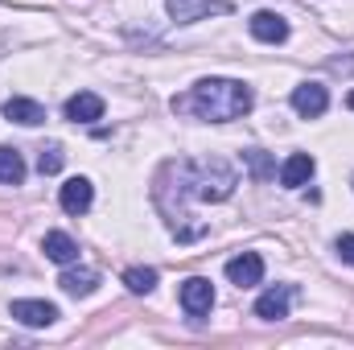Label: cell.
I'll use <instances>...</instances> for the list:
<instances>
[{"label": "cell", "mask_w": 354, "mask_h": 350, "mask_svg": "<svg viewBox=\"0 0 354 350\" xmlns=\"http://www.w3.org/2000/svg\"><path fill=\"white\" fill-rule=\"evenodd\" d=\"M62 161H66L62 145H46V149H41V157H37V169L50 177V174H58V169H62Z\"/></svg>", "instance_id": "d6986e66"}, {"label": "cell", "mask_w": 354, "mask_h": 350, "mask_svg": "<svg viewBox=\"0 0 354 350\" xmlns=\"http://www.w3.org/2000/svg\"><path fill=\"white\" fill-rule=\"evenodd\" d=\"M338 256L346 264H354V235H342V239H338Z\"/></svg>", "instance_id": "ffe728a7"}, {"label": "cell", "mask_w": 354, "mask_h": 350, "mask_svg": "<svg viewBox=\"0 0 354 350\" xmlns=\"http://www.w3.org/2000/svg\"><path fill=\"white\" fill-rule=\"evenodd\" d=\"M326 107H330V91L322 87V83H301V87L292 91V111H297V116L317 120Z\"/></svg>", "instance_id": "8992f818"}, {"label": "cell", "mask_w": 354, "mask_h": 350, "mask_svg": "<svg viewBox=\"0 0 354 350\" xmlns=\"http://www.w3.org/2000/svg\"><path fill=\"white\" fill-rule=\"evenodd\" d=\"M66 120H75V124H95V120H103V99H99L95 91L71 95V99H66Z\"/></svg>", "instance_id": "8fae6325"}, {"label": "cell", "mask_w": 354, "mask_h": 350, "mask_svg": "<svg viewBox=\"0 0 354 350\" xmlns=\"http://www.w3.org/2000/svg\"><path fill=\"white\" fill-rule=\"evenodd\" d=\"M169 169L177 174L181 194H194L202 202H227L235 194V185H239L235 169L223 157H210V161H174Z\"/></svg>", "instance_id": "7a4b0ae2"}, {"label": "cell", "mask_w": 354, "mask_h": 350, "mask_svg": "<svg viewBox=\"0 0 354 350\" xmlns=\"http://www.w3.org/2000/svg\"><path fill=\"white\" fill-rule=\"evenodd\" d=\"M41 252H46V260H54V264H75L79 260V243H75L66 231H50V235L41 239Z\"/></svg>", "instance_id": "9a60e30c"}, {"label": "cell", "mask_w": 354, "mask_h": 350, "mask_svg": "<svg viewBox=\"0 0 354 350\" xmlns=\"http://www.w3.org/2000/svg\"><path fill=\"white\" fill-rule=\"evenodd\" d=\"M248 29H252V37L264 42V46H280V42L288 37V21H284L280 12H268V8L248 21Z\"/></svg>", "instance_id": "52a82bcc"}, {"label": "cell", "mask_w": 354, "mask_h": 350, "mask_svg": "<svg viewBox=\"0 0 354 350\" xmlns=\"http://www.w3.org/2000/svg\"><path fill=\"white\" fill-rule=\"evenodd\" d=\"M0 181L4 185H21L25 181V157L8 145H0Z\"/></svg>", "instance_id": "2e32d148"}, {"label": "cell", "mask_w": 354, "mask_h": 350, "mask_svg": "<svg viewBox=\"0 0 354 350\" xmlns=\"http://www.w3.org/2000/svg\"><path fill=\"white\" fill-rule=\"evenodd\" d=\"M313 169H317V161H313L309 153H292V157L280 165V185H288V190H301V185L313 177Z\"/></svg>", "instance_id": "4fadbf2b"}, {"label": "cell", "mask_w": 354, "mask_h": 350, "mask_svg": "<svg viewBox=\"0 0 354 350\" xmlns=\"http://www.w3.org/2000/svg\"><path fill=\"white\" fill-rule=\"evenodd\" d=\"M12 317L21 326H54L58 305H50V301H12Z\"/></svg>", "instance_id": "7c38bea8"}, {"label": "cell", "mask_w": 354, "mask_h": 350, "mask_svg": "<svg viewBox=\"0 0 354 350\" xmlns=\"http://www.w3.org/2000/svg\"><path fill=\"white\" fill-rule=\"evenodd\" d=\"M346 103H351V107H354V91H351V99H346Z\"/></svg>", "instance_id": "44dd1931"}, {"label": "cell", "mask_w": 354, "mask_h": 350, "mask_svg": "<svg viewBox=\"0 0 354 350\" xmlns=\"http://www.w3.org/2000/svg\"><path fill=\"white\" fill-rule=\"evenodd\" d=\"M165 8L177 25H194V21L214 17V12H231V0H165Z\"/></svg>", "instance_id": "3957f363"}, {"label": "cell", "mask_w": 354, "mask_h": 350, "mask_svg": "<svg viewBox=\"0 0 354 350\" xmlns=\"http://www.w3.org/2000/svg\"><path fill=\"white\" fill-rule=\"evenodd\" d=\"M243 161H248V169H252L256 181H268V177L276 174V165H272V157H268L264 149H248V153H243Z\"/></svg>", "instance_id": "ac0fdd59"}, {"label": "cell", "mask_w": 354, "mask_h": 350, "mask_svg": "<svg viewBox=\"0 0 354 350\" xmlns=\"http://www.w3.org/2000/svg\"><path fill=\"white\" fill-rule=\"evenodd\" d=\"M4 116H8L12 124H25V128H37V124H46V107H41L37 99H25V95H12V99H4Z\"/></svg>", "instance_id": "9c48e42d"}, {"label": "cell", "mask_w": 354, "mask_h": 350, "mask_svg": "<svg viewBox=\"0 0 354 350\" xmlns=\"http://www.w3.org/2000/svg\"><path fill=\"white\" fill-rule=\"evenodd\" d=\"M210 305H214V284L206 276H189L181 284V309L189 317H202V313H210Z\"/></svg>", "instance_id": "277c9868"}, {"label": "cell", "mask_w": 354, "mask_h": 350, "mask_svg": "<svg viewBox=\"0 0 354 350\" xmlns=\"http://www.w3.org/2000/svg\"><path fill=\"white\" fill-rule=\"evenodd\" d=\"M252 103H256V95L239 79H202V83H194L189 95H174L177 116H198V120H210V124L239 120V116L252 111Z\"/></svg>", "instance_id": "6da1fadb"}, {"label": "cell", "mask_w": 354, "mask_h": 350, "mask_svg": "<svg viewBox=\"0 0 354 350\" xmlns=\"http://www.w3.org/2000/svg\"><path fill=\"white\" fill-rule=\"evenodd\" d=\"M58 202H62V210H66V214H87L91 202H95V185H91L87 177H71V181L62 185Z\"/></svg>", "instance_id": "ba28073f"}, {"label": "cell", "mask_w": 354, "mask_h": 350, "mask_svg": "<svg viewBox=\"0 0 354 350\" xmlns=\"http://www.w3.org/2000/svg\"><path fill=\"white\" fill-rule=\"evenodd\" d=\"M58 284H62V293H71V297H91V293L99 288V272H95V268H66V272L58 276Z\"/></svg>", "instance_id": "5bb4252c"}, {"label": "cell", "mask_w": 354, "mask_h": 350, "mask_svg": "<svg viewBox=\"0 0 354 350\" xmlns=\"http://www.w3.org/2000/svg\"><path fill=\"white\" fill-rule=\"evenodd\" d=\"M124 284H128V293H153L157 288V272L153 268H128Z\"/></svg>", "instance_id": "e0dca14e"}, {"label": "cell", "mask_w": 354, "mask_h": 350, "mask_svg": "<svg viewBox=\"0 0 354 350\" xmlns=\"http://www.w3.org/2000/svg\"><path fill=\"white\" fill-rule=\"evenodd\" d=\"M288 305H292V288H288V284L268 288L264 297L256 301V317H264V322H284V317H288Z\"/></svg>", "instance_id": "30bf717a"}, {"label": "cell", "mask_w": 354, "mask_h": 350, "mask_svg": "<svg viewBox=\"0 0 354 350\" xmlns=\"http://www.w3.org/2000/svg\"><path fill=\"white\" fill-rule=\"evenodd\" d=\"M227 280L239 284V288L260 284V280H264V256H260V252H243V256L227 260Z\"/></svg>", "instance_id": "5b68a950"}]
</instances>
